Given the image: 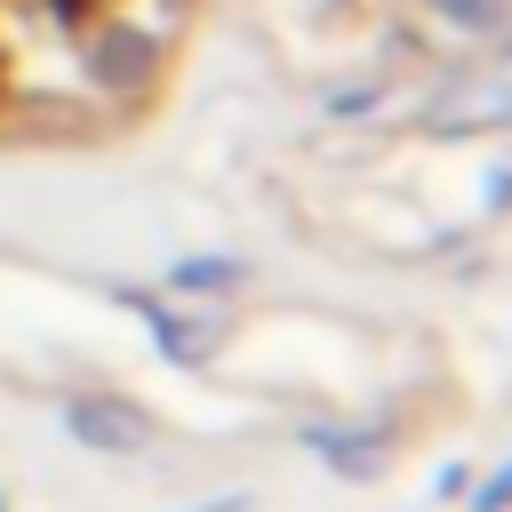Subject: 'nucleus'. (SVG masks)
Instances as JSON below:
<instances>
[{
    "label": "nucleus",
    "mask_w": 512,
    "mask_h": 512,
    "mask_svg": "<svg viewBox=\"0 0 512 512\" xmlns=\"http://www.w3.org/2000/svg\"><path fill=\"white\" fill-rule=\"evenodd\" d=\"M72 432L88 448H104V456H136L144 448V416L120 408V400H72Z\"/></svg>",
    "instance_id": "obj_1"
},
{
    "label": "nucleus",
    "mask_w": 512,
    "mask_h": 512,
    "mask_svg": "<svg viewBox=\"0 0 512 512\" xmlns=\"http://www.w3.org/2000/svg\"><path fill=\"white\" fill-rule=\"evenodd\" d=\"M504 504H512V472H496V480L480 488V504H472V512H504Z\"/></svg>",
    "instance_id": "obj_3"
},
{
    "label": "nucleus",
    "mask_w": 512,
    "mask_h": 512,
    "mask_svg": "<svg viewBox=\"0 0 512 512\" xmlns=\"http://www.w3.org/2000/svg\"><path fill=\"white\" fill-rule=\"evenodd\" d=\"M312 448H320L336 472H352V480H368V472L384 464V440H376V432H312Z\"/></svg>",
    "instance_id": "obj_2"
}]
</instances>
